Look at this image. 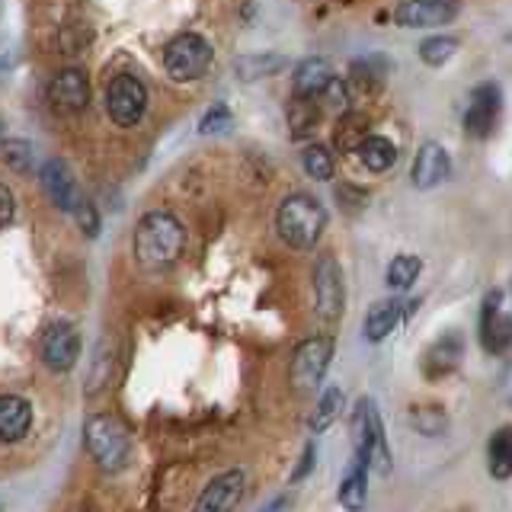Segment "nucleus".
Listing matches in <instances>:
<instances>
[{
    "mask_svg": "<svg viewBox=\"0 0 512 512\" xmlns=\"http://www.w3.org/2000/svg\"><path fill=\"white\" fill-rule=\"evenodd\" d=\"M343 410V391L340 388H327L324 397L317 400V410L311 416V429L314 432H324L336 423V416H340Z\"/></svg>",
    "mask_w": 512,
    "mask_h": 512,
    "instance_id": "nucleus-30",
    "label": "nucleus"
},
{
    "mask_svg": "<svg viewBox=\"0 0 512 512\" xmlns=\"http://www.w3.org/2000/svg\"><path fill=\"white\" fill-rule=\"evenodd\" d=\"M333 80V68L324 58H308L295 68V93L298 96H317L324 93V87Z\"/></svg>",
    "mask_w": 512,
    "mask_h": 512,
    "instance_id": "nucleus-20",
    "label": "nucleus"
},
{
    "mask_svg": "<svg viewBox=\"0 0 512 512\" xmlns=\"http://www.w3.org/2000/svg\"><path fill=\"white\" fill-rule=\"evenodd\" d=\"M42 359L52 372H68L80 359V333L71 324H52L42 336Z\"/></svg>",
    "mask_w": 512,
    "mask_h": 512,
    "instance_id": "nucleus-14",
    "label": "nucleus"
},
{
    "mask_svg": "<svg viewBox=\"0 0 512 512\" xmlns=\"http://www.w3.org/2000/svg\"><path fill=\"white\" fill-rule=\"evenodd\" d=\"M327 228V212L308 192L288 196L276 212V231L292 250H311Z\"/></svg>",
    "mask_w": 512,
    "mask_h": 512,
    "instance_id": "nucleus-2",
    "label": "nucleus"
},
{
    "mask_svg": "<svg viewBox=\"0 0 512 512\" xmlns=\"http://www.w3.org/2000/svg\"><path fill=\"white\" fill-rule=\"evenodd\" d=\"M0 160L16 173H29L32 164H36V154H32V144L7 138V141H0Z\"/></svg>",
    "mask_w": 512,
    "mask_h": 512,
    "instance_id": "nucleus-32",
    "label": "nucleus"
},
{
    "mask_svg": "<svg viewBox=\"0 0 512 512\" xmlns=\"http://www.w3.org/2000/svg\"><path fill=\"white\" fill-rule=\"evenodd\" d=\"M420 269H423V260L413 253H400L391 260L388 266V285L394 288V292H407V288L420 279Z\"/></svg>",
    "mask_w": 512,
    "mask_h": 512,
    "instance_id": "nucleus-26",
    "label": "nucleus"
},
{
    "mask_svg": "<svg viewBox=\"0 0 512 512\" xmlns=\"http://www.w3.org/2000/svg\"><path fill=\"white\" fill-rule=\"evenodd\" d=\"M84 436H87V448L93 461L109 474L122 471L128 458H132V436H128V426L119 416H109V413L90 416L84 426Z\"/></svg>",
    "mask_w": 512,
    "mask_h": 512,
    "instance_id": "nucleus-3",
    "label": "nucleus"
},
{
    "mask_svg": "<svg viewBox=\"0 0 512 512\" xmlns=\"http://www.w3.org/2000/svg\"><path fill=\"white\" fill-rule=\"evenodd\" d=\"M330 359H333V340H330V336H311V340H304L295 349L292 368H288V381H292L298 391L317 388L320 378L327 375Z\"/></svg>",
    "mask_w": 512,
    "mask_h": 512,
    "instance_id": "nucleus-8",
    "label": "nucleus"
},
{
    "mask_svg": "<svg viewBox=\"0 0 512 512\" xmlns=\"http://www.w3.org/2000/svg\"><path fill=\"white\" fill-rule=\"evenodd\" d=\"M461 13V0H404L394 10L397 26L404 29H429V26H445Z\"/></svg>",
    "mask_w": 512,
    "mask_h": 512,
    "instance_id": "nucleus-11",
    "label": "nucleus"
},
{
    "mask_svg": "<svg viewBox=\"0 0 512 512\" xmlns=\"http://www.w3.org/2000/svg\"><path fill=\"white\" fill-rule=\"evenodd\" d=\"M410 426L426 439H439L448 432V416L442 407H413L410 410Z\"/></svg>",
    "mask_w": 512,
    "mask_h": 512,
    "instance_id": "nucleus-27",
    "label": "nucleus"
},
{
    "mask_svg": "<svg viewBox=\"0 0 512 512\" xmlns=\"http://www.w3.org/2000/svg\"><path fill=\"white\" fill-rule=\"evenodd\" d=\"M487 468L496 480L512 477V426H500L487 445Z\"/></svg>",
    "mask_w": 512,
    "mask_h": 512,
    "instance_id": "nucleus-22",
    "label": "nucleus"
},
{
    "mask_svg": "<svg viewBox=\"0 0 512 512\" xmlns=\"http://www.w3.org/2000/svg\"><path fill=\"white\" fill-rule=\"evenodd\" d=\"M458 52V39L452 36H429L423 45H420V58L429 68H442L445 61H452Z\"/></svg>",
    "mask_w": 512,
    "mask_h": 512,
    "instance_id": "nucleus-31",
    "label": "nucleus"
},
{
    "mask_svg": "<svg viewBox=\"0 0 512 512\" xmlns=\"http://www.w3.org/2000/svg\"><path fill=\"white\" fill-rule=\"evenodd\" d=\"M71 215H74V221L80 224V231H84L87 237H96V234H100V215H96V208L90 205L87 196L77 202V208H74Z\"/></svg>",
    "mask_w": 512,
    "mask_h": 512,
    "instance_id": "nucleus-35",
    "label": "nucleus"
},
{
    "mask_svg": "<svg viewBox=\"0 0 512 512\" xmlns=\"http://www.w3.org/2000/svg\"><path fill=\"white\" fill-rule=\"evenodd\" d=\"M208 64H212V45H208L199 32H180L170 45L164 48V68L176 80V84H189L199 80Z\"/></svg>",
    "mask_w": 512,
    "mask_h": 512,
    "instance_id": "nucleus-5",
    "label": "nucleus"
},
{
    "mask_svg": "<svg viewBox=\"0 0 512 512\" xmlns=\"http://www.w3.org/2000/svg\"><path fill=\"white\" fill-rule=\"evenodd\" d=\"M228 125H231V109L224 106V103H215V106L202 116L199 132H202V135H215V132H224Z\"/></svg>",
    "mask_w": 512,
    "mask_h": 512,
    "instance_id": "nucleus-34",
    "label": "nucleus"
},
{
    "mask_svg": "<svg viewBox=\"0 0 512 512\" xmlns=\"http://www.w3.org/2000/svg\"><path fill=\"white\" fill-rule=\"evenodd\" d=\"M301 164H304V170H308L311 180H320V183L333 180L336 164H333V154L324 148V144H311V148H304Z\"/></svg>",
    "mask_w": 512,
    "mask_h": 512,
    "instance_id": "nucleus-29",
    "label": "nucleus"
},
{
    "mask_svg": "<svg viewBox=\"0 0 512 512\" xmlns=\"http://www.w3.org/2000/svg\"><path fill=\"white\" fill-rule=\"evenodd\" d=\"M314 298H317V314L324 320H336L343 314L346 285H343V269L333 256H320L314 266Z\"/></svg>",
    "mask_w": 512,
    "mask_h": 512,
    "instance_id": "nucleus-10",
    "label": "nucleus"
},
{
    "mask_svg": "<svg viewBox=\"0 0 512 512\" xmlns=\"http://www.w3.org/2000/svg\"><path fill=\"white\" fill-rule=\"evenodd\" d=\"M400 317H404V304L394 301V298L372 304V311H368V317H365V336L372 343L388 340V336L394 333V327L400 324Z\"/></svg>",
    "mask_w": 512,
    "mask_h": 512,
    "instance_id": "nucleus-19",
    "label": "nucleus"
},
{
    "mask_svg": "<svg viewBox=\"0 0 512 512\" xmlns=\"http://www.w3.org/2000/svg\"><path fill=\"white\" fill-rule=\"evenodd\" d=\"M317 122H320V103L314 96H298L292 106H288V125H292V135L295 138H308L317 132Z\"/></svg>",
    "mask_w": 512,
    "mask_h": 512,
    "instance_id": "nucleus-24",
    "label": "nucleus"
},
{
    "mask_svg": "<svg viewBox=\"0 0 512 512\" xmlns=\"http://www.w3.org/2000/svg\"><path fill=\"white\" fill-rule=\"evenodd\" d=\"M464 359V336L458 330H445L436 343H429V349L423 352V375L429 381H442L455 372Z\"/></svg>",
    "mask_w": 512,
    "mask_h": 512,
    "instance_id": "nucleus-12",
    "label": "nucleus"
},
{
    "mask_svg": "<svg viewBox=\"0 0 512 512\" xmlns=\"http://www.w3.org/2000/svg\"><path fill=\"white\" fill-rule=\"evenodd\" d=\"M32 426V407L26 397L4 394L0 397V442L23 439Z\"/></svg>",
    "mask_w": 512,
    "mask_h": 512,
    "instance_id": "nucleus-18",
    "label": "nucleus"
},
{
    "mask_svg": "<svg viewBox=\"0 0 512 512\" xmlns=\"http://www.w3.org/2000/svg\"><path fill=\"white\" fill-rule=\"evenodd\" d=\"M503 112V93L496 84L474 87L468 106H464V132L471 138H490Z\"/></svg>",
    "mask_w": 512,
    "mask_h": 512,
    "instance_id": "nucleus-9",
    "label": "nucleus"
},
{
    "mask_svg": "<svg viewBox=\"0 0 512 512\" xmlns=\"http://www.w3.org/2000/svg\"><path fill=\"white\" fill-rule=\"evenodd\" d=\"M368 496V464L356 458V464L346 471L343 487H340V503L346 509H362Z\"/></svg>",
    "mask_w": 512,
    "mask_h": 512,
    "instance_id": "nucleus-25",
    "label": "nucleus"
},
{
    "mask_svg": "<svg viewBox=\"0 0 512 512\" xmlns=\"http://www.w3.org/2000/svg\"><path fill=\"white\" fill-rule=\"evenodd\" d=\"M285 68V55H272V52H253V55H240L234 61V74L240 80H263L272 77L276 71Z\"/></svg>",
    "mask_w": 512,
    "mask_h": 512,
    "instance_id": "nucleus-23",
    "label": "nucleus"
},
{
    "mask_svg": "<svg viewBox=\"0 0 512 512\" xmlns=\"http://www.w3.org/2000/svg\"><path fill=\"white\" fill-rule=\"evenodd\" d=\"M448 173H452V160H448L445 148L439 141H426L413 160V186L436 189L448 180Z\"/></svg>",
    "mask_w": 512,
    "mask_h": 512,
    "instance_id": "nucleus-15",
    "label": "nucleus"
},
{
    "mask_svg": "<svg viewBox=\"0 0 512 512\" xmlns=\"http://www.w3.org/2000/svg\"><path fill=\"white\" fill-rule=\"evenodd\" d=\"M90 42H93V26L87 20H80V16L64 20V26H61V52L64 55H80Z\"/></svg>",
    "mask_w": 512,
    "mask_h": 512,
    "instance_id": "nucleus-28",
    "label": "nucleus"
},
{
    "mask_svg": "<svg viewBox=\"0 0 512 512\" xmlns=\"http://www.w3.org/2000/svg\"><path fill=\"white\" fill-rule=\"evenodd\" d=\"M42 186L48 189V196H52L64 212H74L77 202L84 199V192H80L68 164H61V160H45L42 164Z\"/></svg>",
    "mask_w": 512,
    "mask_h": 512,
    "instance_id": "nucleus-17",
    "label": "nucleus"
},
{
    "mask_svg": "<svg viewBox=\"0 0 512 512\" xmlns=\"http://www.w3.org/2000/svg\"><path fill=\"white\" fill-rule=\"evenodd\" d=\"M356 154L362 164L372 170V173H384L397 164V148L394 141H388L384 135H365L359 144H356Z\"/></svg>",
    "mask_w": 512,
    "mask_h": 512,
    "instance_id": "nucleus-21",
    "label": "nucleus"
},
{
    "mask_svg": "<svg viewBox=\"0 0 512 512\" xmlns=\"http://www.w3.org/2000/svg\"><path fill=\"white\" fill-rule=\"evenodd\" d=\"M186 231L170 212H148L135 228V256L144 269H167L180 260Z\"/></svg>",
    "mask_w": 512,
    "mask_h": 512,
    "instance_id": "nucleus-1",
    "label": "nucleus"
},
{
    "mask_svg": "<svg viewBox=\"0 0 512 512\" xmlns=\"http://www.w3.org/2000/svg\"><path fill=\"white\" fill-rule=\"evenodd\" d=\"M13 215H16V199H13V192L0 183V231L13 221Z\"/></svg>",
    "mask_w": 512,
    "mask_h": 512,
    "instance_id": "nucleus-36",
    "label": "nucleus"
},
{
    "mask_svg": "<svg viewBox=\"0 0 512 512\" xmlns=\"http://www.w3.org/2000/svg\"><path fill=\"white\" fill-rule=\"evenodd\" d=\"M480 346L500 356L512 346V288H493L480 308Z\"/></svg>",
    "mask_w": 512,
    "mask_h": 512,
    "instance_id": "nucleus-6",
    "label": "nucleus"
},
{
    "mask_svg": "<svg viewBox=\"0 0 512 512\" xmlns=\"http://www.w3.org/2000/svg\"><path fill=\"white\" fill-rule=\"evenodd\" d=\"M144 109H148V90L138 77L132 74H119L109 80L106 87V112L109 119L116 122L119 128H132L141 122Z\"/></svg>",
    "mask_w": 512,
    "mask_h": 512,
    "instance_id": "nucleus-7",
    "label": "nucleus"
},
{
    "mask_svg": "<svg viewBox=\"0 0 512 512\" xmlns=\"http://www.w3.org/2000/svg\"><path fill=\"white\" fill-rule=\"evenodd\" d=\"M48 100L61 112H84L90 106V80L80 68H64L48 84Z\"/></svg>",
    "mask_w": 512,
    "mask_h": 512,
    "instance_id": "nucleus-13",
    "label": "nucleus"
},
{
    "mask_svg": "<svg viewBox=\"0 0 512 512\" xmlns=\"http://www.w3.org/2000/svg\"><path fill=\"white\" fill-rule=\"evenodd\" d=\"M0 128H4V122H0Z\"/></svg>",
    "mask_w": 512,
    "mask_h": 512,
    "instance_id": "nucleus-38",
    "label": "nucleus"
},
{
    "mask_svg": "<svg viewBox=\"0 0 512 512\" xmlns=\"http://www.w3.org/2000/svg\"><path fill=\"white\" fill-rule=\"evenodd\" d=\"M352 445H356V458L368 464V471L391 474V448L384 439L381 413L368 397H362L356 410H352Z\"/></svg>",
    "mask_w": 512,
    "mask_h": 512,
    "instance_id": "nucleus-4",
    "label": "nucleus"
},
{
    "mask_svg": "<svg viewBox=\"0 0 512 512\" xmlns=\"http://www.w3.org/2000/svg\"><path fill=\"white\" fill-rule=\"evenodd\" d=\"M240 493H244V471H224L205 487V493L196 500V509L199 512H228L237 506Z\"/></svg>",
    "mask_w": 512,
    "mask_h": 512,
    "instance_id": "nucleus-16",
    "label": "nucleus"
},
{
    "mask_svg": "<svg viewBox=\"0 0 512 512\" xmlns=\"http://www.w3.org/2000/svg\"><path fill=\"white\" fill-rule=\"evenodd\" d=\"M311 468H314V445H308L304 448V458H301V468L292 474V480H301L304 474H311Z\"/></svg>",
    "mask_w": 512,
    "mask_h": 512,
    "instance_id": "nucleus-37",
    "label": "nucleus"
},
{
    "mask_svg": "<svg viewBox=\"0 0 512 512\" xmlns=\"http://www.w3.org/2000/svg\"><path fill=\"white\" fill-rule=\"evenodd\" d=\"M317 103L324 109H330L333 116H346V112H349V84L333 74V80L324 87V93L317 96Z\"/></svg>",
    "mask_w": 512,
    "mask_h": 512,
    "instance_id": "nucleus-33",
    "label": "nucleus"
}]
</instances>
